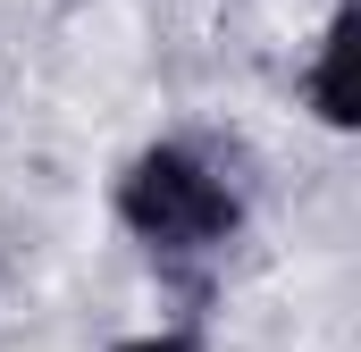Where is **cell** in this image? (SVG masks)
Here are the masks:
<instances>
[{
    "label": "cell",
    "mask_w": 361,
    "mask_h": 352,
    "mask_svg": "<svg viewBox=\"0 0 361 352\" xmlns=\"http://www.w3.org/2000/svg\"><path fill=\"white\" fill-rule=\"evenodd\" d=\"M118 218L126 235H143L152 252H210L235 235V193L210 160H193L185 143H152L135 168L118 176Z\"/></svg>",
    "instance_id": "obj_1"
},
{
    "label": "cell",
    "mask_w": 361,
    "mask_h": 352,
    "mask_svg": "<svg viewBox=\"0 0 361 352\" xmlns=\"http://www.w3.org/2000/svg\"><path fill=\"white\" fill-rule=\"evenodd\" d=\"M345 59H353V17H336V25H328V42H319V68H311V109H319L328 126H353V92H345Z\"/></svg>",
    "instance_id": "obj_2"
},
{
    "label": "cell",
    "mask_w": 361,
    "mask_h": 352,
    "mask_svg": "<svg viewBox=\"0 0 361 352\" xmlns=\"http://www.w3.org/2000/svg\"><path fill=\"white\" fill-rule=\"evenodd\" d=\"M118 352H193V336L169 327V336H135V344H118Z\"/></svg>",
    "instance_id": "obj_3"
}]
</instances>
